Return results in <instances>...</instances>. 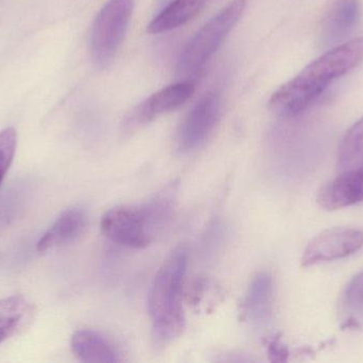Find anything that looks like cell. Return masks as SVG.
I'll use <instances>...</instances> for the list:
<instances>
[{
  "label": "cell",
  "instance_id": "obj_14",
  "mask_svg": "<svg viewBox=\"0 0 363 363\" xmlns=\"http://www.w3.org/2000/svg\"><path fill=\"white\" fill-rule=\"evenodd\" d=\"M72 351L80 362L114 363L119 362L116 352L108 340L93 330H81L72 338Z\"/></svg>",
  "mask_w": 363,
  "mask_h": 363
},
{
  "label": "cell",
  "instance_id": "obj_15",
  "mask_svg": "<svg viewBox=\"0 0 363 363\" xmlns=\"http://www.w3.org/2000/svg\"><path fill=\"white\" fill-rule=\"evenodd\" d=\"M31 311V305L23 296H10L0 300V345L23 326Z\"/></svg>",
  "mask_w": 363,
  "mask_h": 363
},
{
  "label": "cell",
  "instance_id": "obj_6",
  "mask_svg": "<svg viewBox=\"0 0 363 363\" xmlns=\"http://www.w3.org/2000/svg\"><path fill=\"white\" fill-rule=\"evenodd\" d=\"M221 92L218 90L205 93L182 121L178 134L179 149L182 153H191L206 143L221 119Z\"/></svg>",
  "mask_w": 363,
  "mask_h": 363
},
{
  "label": "cell",
  "instance_id": "obj_18",
  "mask_svg": "<svg viewBox=\"0 0 363 363\" xmlns=\"http://www.w3.org/2000/svg\"><path fill=\"white\" fill-rule=\"evenodd\" d=\"M17 134L9 127L0 131V185L14 159L16 151Z\"/></svg>",
  "mask_w": 363,
  "mask_h": 363
},
{
  "label": "cell",
  "instance_id": "obj_3",
  "mask_svg": "<svg viewBox=\"0 0 363 363\" xmlns=\"http://www.w3.org/2000/svg\"><path fill=\"white\" fill-rule=\"evenodd\" d=\"M172 200L159 196L144 206H119L104 213L101 230L113 242L129 249H145L172 213Z\"/></svg>",
  "mask_w": 363,
  "mask_h": 363
},
{
  "label": "cell",
  "instance_id": "obj_16",
  "mask_svg": "<svg viewBox=\"0 0 363 363\" xmlns=\"http://www.w3.org/2000/svg\"><path fill=\"white\" fill-rule=\"evenodd\" d=\"M337 166L340 172L363 166V117L343 138L338 151Z\"/></svg>",
  "mask_w": 363,
  "mask_h": 363
},
{
  "label": "cell",
  "instance_id": "obj_4",
  "mask_svg": "<svg viewBox=\"0 0 363 363\" xmlns=\"http://www.w3.org/2000/svg\"><path fill=\"white\" fill-rule=\"evenodd\" d=\"M245 6L247 0H233L194 33L179 59L180 76L194 78L202 72L242 16Z\"/></svg>",
  "mask_w": 363,
  "mask_h": 363
},
{
  "label": "cell",
  "instance_id": "obj_1",
  "mask_svg": "<svg viewBox=\"0 0 363 363\" xmlns=\"http://www.w3.org/2000/svg\"><path fill=\"white\" fill-rule=\"evenodd\" d=\"M363 62V36L333 47L311 62L271 96L269 107L281 117L300 115L311 108L328 85Z\"/></svg>",
  "mask_w": 363,
  "mask_h": 363
},
{
  "label": "cell",
  "instance_id": "obj_9",
  "mask_svg": "<svg viewBox=\"0 0 363 363\" xmlns=\"http://www.w3.org/2000/svg\"><path fill=\"white\" fill-rule=\"evenodd\" d=\"M362 14L360 0H328L319 26L322 46H334L353 32Z\"/></svg>",
  "mask_w": 363,
  "mask_h": 363
},
{
  "label": "cell",
  "instance_id": "obj_13",
  "mask_svg": "<svg viewBox=\"0 0 363 363\" xmlns=\"http://www.w3.org/2000/svg\"><path fill=\"white\" fill-rule=\"evenodd\" d=\"M273 306V279L268 273L256 275L247 289L243 313L250 321L264 323L270 319Z\"/></svg>",
  "mask_w": 363,
  "mask_h": 363
},
{
  "label": "cell",
  "instance_id": "obj_8",
  "mask_svg": "<svg viewBox=\"0 0 363 363\" xmlns=\"http://www.w3.org/2000/svg\"><path fill=\"white\" fill-rule=\"evenodd\" d=\"M194 87V81L183 80L155 92L150 97L138 104L125 117L123 124L125 129H138L157 117L180 108L191 97Z\"/></svg>",
  "mask_w": 363,
  "mask_h": 363
},
{
  "label": "cell",
  "instance_id": "obj_10",
  "mask_svg": "<svg viewBox=\"0 0 363 363\" xmlns=\"http://www.w3.org/2000/svg\"><path fill=\"white\" fill-rule=\"evenodd\" d=\"M318 204L328 211L339 210L363 202V166L341 172L318 193Z\"/></svg>",
  "mask_w": 363,
  "mask_h": 363
},
{
  "label": "cell",
  "instance_id": "obj_7",
  "mask_svg": "<svg viewBox=\"0 0 363 363\" xmlns=\"http://www.w3.org/2000/svg\"><path fill=\"white\" fill-rule=\"evenodd\" d=\"M363 247V230L335 227L324 230L309 242L302 257V266H315L353 255Z\"/></svg>",
  "mask_w": 363,
  "mask_h": 363
},
{
  "label": "cell",
  "instance_id": "obj_11",
  "mask_svg": "<svg viewBox=\"0 0 363 363\" xmlns=\"http://www.w3.org/2000/svg\"><path fill=\"white\" fill-rule=\"evenodd\" d=\"M86 225V215L82 209L72 207L62 212L53 225L43 234L36 244L38 253L69 244L80 237Z\"/></svg>",
  "mask_w": 363,
  "mask_h": 363
},
{
  "label": "cell",
  "instance_id": "obj_19",
  "mask_svg": "<svg viewBox=\"0 0 363 363\" xmlns=\"http://www.w3.org/2000/svg\"><path fill=\"white\" fill-rule=\"evenodd\" d=\"M268 354L271 362H285L289 357V352L285 345H281L279 338L273 339L268 345Z\"/></svg>",
  "mask_w": 363,
  "mask_h": 363
},
{
  "label": "cell",
  "instance_id": "obj_17",
  "mask_svg": "<svg viewBox=\"0 0 363 363\" xmlns=\"http://www.w3.org/2000/svg\"><path fill=\"white\" fill-rule=\"evenodd\" d=\"M343 304L347 310L353 315L349 323L357 324L363 320V272L352 278L343 296Z\"/></svg>",
  "mask_w": 363,
  "mask_h": 363
},
{
  "label": "cell",
  "instance_id": "obj_5",
  "mask_svg": "<svg viewBox=\"0 0 363 363\" xmlns=\"http://www.w3.org/2000/svg\"><path fill=\"white\" fill-rule=\"evenodd\" d=\"M134 0H108L98 12L91 28V50L94 63L106 68L118 53L129 28Z\"/></svg>",
  "mask_w": 363,
  "mask_h": 363
},
{
  "label": "cell",
  "instance_id": "obj_12",
  "mask_svg": "<svg viewBox=\"0 0 363 363\" xmlns=\"http://www.w3.org/2000/svg\"><path fill=\"white\" fill-rule=\"evenodd\" d=\"M209 0H172L159 11L148 25L149 33L157 34L177 29L198 16Z\"/></svg>",
  "mask_w": 363,
  "mask_h": 363
},
{
  "label": "cell",
  "instance_id": "obj_2",
  "mask_svg": "<svg viewBox=\"0 0 363 363\" xmlns=\"http://www.w3.org/2000/svg\"><path fill=\"white\" fill-rule=\"evenodd\" d=\"M187 268V251L179 247L172 251L157 272L148 298V310L153 321L152 340L164 347L179 338L185 326L182 289Z\"/></svg>",
  "mask_w": 363,
  "mask_h": 363
}]
</instances>
